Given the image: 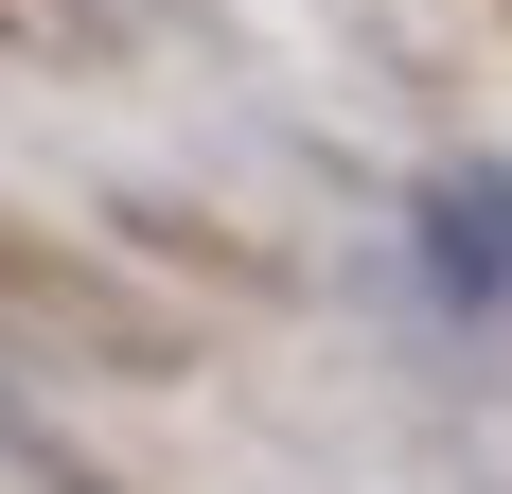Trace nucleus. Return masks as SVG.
<instances>
[{
  "mask_svg": "<svg viewBox=\"0 0 512 494\" xmlns=\"http://www.w3.org/2000/svg\"><path fill=\"white\" fill-rule=\"evenodd\" d=\"M424 283L460 336H512V159H442L424 177Z\"/></svg>",
  "mask_w": 512,
  "mask_h": 494,
  "instance_id": "1",
  "label": "nucleus"
}]
</instances>
